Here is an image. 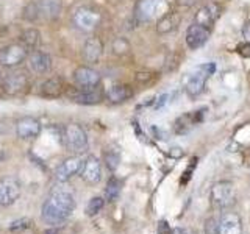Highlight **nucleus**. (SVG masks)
I'll use <instances>...</instances> for the list:
<instances>
[{"label":"nucleus","instance_id":"obj_10","mask_svg":"<svg viewBox=\"0 0 250 234\" xmlns=\"http://www.w3.org/2000/svg\"><path fill=\"white\" fill-rule=\"evenodd\" d=\"M72 78L78 89H94L100 84V74L89 66H78L74 70Z\"/></svg>","mask_w":250,"mask_h":234},{"label":"nucleus","instance_id":"obj_27","mask_svg":"<svg viewBox=\"0 0 250 234\" xmlns=\"http://www.w3.org/2000/svg\"><path fill=\"white\" fill-rule=\"evenodd\" d=\"M111 50L117 57H124L130 52V44L125 38H116L113 44H111Z\"/></svg>","mask_w":250,"mask_h":234},{"label":"nucleus","instance_id":"obj_13","mask_svg":"<svg viewBox=\"0 0 250 234\" xmlns=\"http://www.w3.org/2000/svg\"><path fill=\"white\" fill-rule=\"evenodd\" d=\"M217 234H242V220L238 213L225 209L217 218Z\"/></svg>","mask_w":250,"mask_h":234},{"label":"nucleus","instance_id":"obj_26","mask_svg":"<svg viewBox=\"0 0 250 234\" xmlns=\"http://www.w3.org/2000/svg\"><path fill=\"white\" fill-rule=\"evenodd\" d=\"M121 195V181L117 178L111 176L106 183V189H105V197L108 201H116L117 197Z\"/></svg>","mask_w":250,"mask_h":234},{"label":"nucleus","instance_id":"obj_14","mask_svg":"<svg viewBox=\"0 0 250 234\" xmlns=\"http://www.w3.org/2000/svg\"><path fill=\"white\" fill-rule=\"evenodd\" d=\"M78 174H80V178L86 184H91V186L99 184L102 179V164L99 158H96V156H88V158L83 161V166Z\"/></svg>","mask_w":250,"mask_h":234},{"label":"nucleus","instance_id":"obj_15","mask_svg":"<svg viewBox=\"0 0 250 234\" xmlns=\"http://www.w3.org/2000/svg\"><path fill=\"white\" fill-rule=\"evenodd\" d=\"M41 130H42L41 122L31 116L21 117L18 123H16V135L23 140H30V139L38 137L41 135Z\"/></svg>","mask_w":250,"mask_h":234},{"label":"nucleus","instance_id":"obj_24","mask_svg":"<svg viewBox=\"0 0 250 234\" xmlns=\"http://www.w3.org/2000/svg\"><path fill=\"white\" fill-rule=\"evenodd\" d=\"M180 23V16L177 13H164L160 16L158 22H156V31L160 35H167L170 31L177 30Z\"/></svg>","mask_w":250,"mask_h":234},{"label":"nucleus","instance_id":"obj_3","mask_svg":"<svg viewBox=\"0 0 250 234\" xmlns=\"http://www.w3.org/2000/svg\"><path fill=\"white\" fill-rule=\"evenodd\" d=\"M216 72V64L214 62H207V64L197 66L192 72L189 74L185 84L186 94L189 97H199L200 94L205 91L207 81L209 80V77Z\"/></svg>","mask_w":250,"mask_h":234},{"label":"nucleus","instance_id":"obj_8","mask_svg":"<svg viewBox=\"0 0 250 234\" xmlns=\"http://www.w3.org/2000/svg\"><path fill=\"white\" fill-rule=\"evenodd\" d=\"M21 197V183L14 176H3L0 179V206H11Z\"/></svg>","mask_w":250,"mask_h":234},{"label":"nucleus","instance_id":"obj_23","mask_svg":"<svg viewBox=\"0 0 250 234\" xmlns=\"http://www.w3.org/2000/svg\"><path fill=\"white\" fill-rule=\"evenodd\" d=\"M105 97L111 103H124V101L133 97V89L128 84H114L106 91Z\"/></svg>","mask_w":250,"mask_h":234},{"label":"nucleus","instance_id":"obj_33","mask_svg":"<svg viewBox=\"0 0 250 234\" xmlns=\"http://www.w3.org/2000/svg\"><path fill=\"white\" fill-rule=\"evenodd\" d=\"M200 2V0H177V3L180 6H183V8H191L194 5H197Z\"/></svg>","mask_w":250,"mask_h":234},{"label":"nucleus","instance_id":"obj_20","mask_svg":"<svg viewBox=\"0 0 250 234\" xmlns=\"http://www.w3.org/2000/svg\"><path fill=\"white\" fill-rule=\"evenodd\" d=\"M104 55V42L97 36H91L86 39L83 45V58L89 64H96V62L102 58Z\"/></svg>","mask_w":250,"mask_h":234},{"label":"nucleus","instance_id":"obj_2","mask_svg":"<svg viewBox=\"0 0 250 234\" xmlns=\"http://www.w3.org/2000/svg\"><path fill=\"white\" fill-rule=\"evenodd\" d=\"M61 0H36L25 6L23 18L28 22H36L39 19L53 20L61 14Z\"/></svg>","mask_w":250,"mask_h":234},{"label":"nucleus","instance_id":"obj_5","mask_svg":"<svg viewBox=\"0 0 250 234\" xmlns=\"http://www.w3.org/2000/svg\"><path fill=\"white\" fill-rule=\"evenodd\" d=\"M209 198H211V205L214 208L225 211L229 209L230 206H233L234 203V187L231 181H217L213 184L211 187V194H209Z\"/></svg>","mask_w":250,"mask_h":234},{"label":"nucleus","instance_id":"obj_9","mask_svg":"<svg viewBox=\"0 0 250 234\" xmlns=\"http://www.w3.org/2000/svg\"><path fill=\"white\" fill-rule=\"evenodd\" d=\"M30 88V78L23 72L8 74L2 80V89L8 96H21Z\"/></svg>","mask_w":250,"mask_h":234},{"label":"nucleus","instance_id":"obj_18","mask_svg":"<svg viewBox=\"0 0 250 234\" xmlns=\"http://www.w3.org/2000/svg\"><path fill=\"white\" fill-rule=\"evenodd\" d=\"M28 64L30 69L33 70L35 74H49L50 69H52V58L50 55L47 52L42 50H31V53H28Z\"/></svg>","mask_w":250,"mask_h":234},{"label":"nucleus","instance_id":"obj_35","mask_svg":"<svg viewBox=\"0 0 250 234\" xmlns=\"http://www.w3.org/2000/svg\"><path fill=\"white\" fill-rule=\"evenodd\" d=\"M45 234H57V230H50V231H45Z\"/></svg>","mask_w":250,"mask_h":234},{"label":"nucleus","instance_id":"obj_11","mask_svg":"<svg viewBox=\"0 0 250 234\" xmlns=\"http://www.w3.org/2000/svg\"><path fill=\"white\" fill-rule=\"evenodd\" d=\"M74 25L82 30V31H92L99 25L100 22V14L92 10V8H88V6H80L77 8L75 13H74Z\"/></svg>","mask_w":250,"mask_h":234},{"label":"nucleus","instance_id":"obj_30","mask_svg":"<svg viewBox=\"0 0 250 234\" xmlns=\"http://www.w3.org/2000/svg\"><path fill=\"white\" fill-rule=\"evenodd\" d=\"M205 234H217V218H208L205 225Z\"/></svg>","mask_w":250,"mask_h":234},{"label":"nucleus","instance_id":"obj_29","mask_svg":"<svg viewBox=\"0 0 250 234\" xmlns=\"http://www.w3.org/2000/svg\"><path fill=\"white\" fill-rule=\"evenodd\" d=\"M105 162H106V167L109 170H116L119 167V162H121V156L117 152H108L105 155Z\"/></svg>","mask_w":250,"mask_h":234},{"label":"nucleus","instance_id":"obj_17","mask_svg":"<svg viewBox=\"0 0 250 234\" xmlns=\"http://www.w3.org/2000/svg\"><path fill=\"white\" fill-rule=\"evenodd\" d=\"M211 30L199 25V23H192L186 30V45L191 50H197L202 45H205L207 41L209 39Z\"/></svg>","mask_w":250,"mask_h":234},{"label":"nucleus","instance_id":"obj_25","mask_svg":"<svg viewBox=\"0 0 250 234\" xmlns=\"http://www.w3.org/2000/svg\"><path fill=\"white\" fill-rule=\"evenodd\" d=\"M21 44L25 47L28 52L36 50L41 44V33L36 28H28L21 35Z\"/></svg>","mask_w":250,"mask_h":234},{"label":"nucleus","instance_id":"obj_21","mask_svg":"<svg viewBox=\"0 0 250 234\" xmlns=\"http://www.w3.org/2000/svg\"><path fill=\"white\" fill-rule=\"evenodd\" d=\"M202 119H203V109L202 111H192L180 116L174 123V131L177 135H185V133L192 130L199 122H202Z\"/></svg>","mask_w":250,"mask_h":234},{"label":"nucleus","instance_id":"obj_22","mask_svg":"<svg viewBox=\"0 0 250 234\" xmlns=\"http://www.w3.org/2000/svg\"><path fill=\"white\" fill-rule=\"evenodd\" d=\"M66 89V84L62 81V78H58V77H53V78H49V80H45L39 91H41V96L45 97V98H57L60 96H62V92Z\"/></svg>","mask_w":250,"mask_h":234},{"label":"nucleus","instance_id":"obj_12","mask_svg":"<svg viewBox=\"0 0 250 234\" xmlns=\"http://www.w3.org/2000/svg\"><path fill=\"white\" fill-rule=\"evenodd\" d=\"M83 161L84 159L80 155H74V156H70V158L64 159L57 167V170H55V179H57L58 183H67L70 178L80 172Z\"/></svg>","mask_w":250,"mask_h":234},{"label":"nucleus","instance_id":"obj_1","mask_svg":"<svg viewBox=\"0 0 250 234\" xmlns=\"http://www.w3.org/2000/svg\"><path fill=\"white\" fill-rule=\"evenodd\" d=\"M75 209V198L69 191L60 189L52 192L44 201L41 217L47 225H61L72 215Z\"/></svg>","mask_w":250,"mask_h":234},{"label":"nucleus","instance_id":"obj_19","mask_svg":"<svg viewBox=\"0 0 250 234\" xmlns=\"http://www.w3.org/2000/svg\"><path fill=\"white\" fill-rule=\"evenodd\" d=\"M104 92H102L99 88L94 89H78L74 91L72 94H69V98L75 101L78 105H97L104 100Z\"/></svg>","mask_w":250,"mask_h":234},{"label":"nucleus","instance_id":"obj_32","mask_svg":"<svg viewBox=\"0 0 250 234\" xmlns=\"http://www.w3.org/2000/svg\"><path fill=\"white\" fill-rule=\"evenodd\" d=\"M238 53H241L242 57H246V58H250V44H239L238 45V49H236Z\"/></svg>","mask_w":250,"mask_h":234},{"label":"nucleus","instance_id":"obj_28","mask_svg":"<svg viewBox=\"0 0 250 234\" xmlns=\"http://www.w3.org/2000/svg\"><path fill=\"white\" fill-rule=\"evenodd\" d=\"M105 206V200L102 197H92L88 203V206H86V214L88 215H96L99 214L102 209Z\"/></svg>","mask_w":250,"mask_h":234},{"label":"nucleus","instance_id":"obj_34","mask_svg":"<svg viewBox=\"0 0 250 234\" xmlns=\"http://www.w3.org/2000/svg\"><path fill=\"white\" fill-rule=\"evenodd\" d=\"M172 234H192V233H191V231H188V230H185V228H175Z\"/></svg>","mask_w":250,"mask_h":234},{"label":"nucleus","instance_id":"obj_6","mask_svg":"<svg viewBox=\"0 0 250 234\" xmlns=\"http://www.w3.org/2000/svg\"><path fill=\"white\" fill-rule=\"evenodd\" d=\"M166 0H138L135 8V18L138 22H148L158 14H164Z\"/></svg>","mask_w":250,"mask_h":234},{"label":"nucleus","instance_id":"obj_4","mask_svg":"<svg viewBox=\"0 0 250 234\" xmlns=\"http://www.w3.org/2000/svg\"><path fill=\"white\" fill-rule=\"evenodd\" d=\"M62 142H64V147L69 152L75 155L84 153L89 147L88 135H86L84 128L78 123H67L62 128Z\"/></svg>","mask_w":250,"mask_h":234},{"label":"nucleus","instance_id":"obj_7","mask_svg":"<svg viewBox=\"0 0 250 234\" xmlns=\"http://www.w3.org/2000/svg\"><path fill=\"white\" fill-rule=\"evenodd\" d=\"M28 50L21 42L10 44L0 49V66L3 67H16L22 64L28 58Z\"/></svg>","mask_w":250,"mask_h":234},{"label":"nucleus","instance_id":"obj_16","mask_svg":"<svg viewBox=\"0 0 250 234\" xmlns=\"http://www.w3.org/2000/svg\"><path fill=\"white\" fill-rule=\"evenodd\" d=\"M219 14H221V6L214 2L207 3V5H203L197 13H195L194 23H199V25L213 31V27H214V23L219 18Z\"/></svg>","mask_w":250,"mask_h":234},{"label":"nucleus","instance_id":"obj_31","mask_svg":"<svg viewBox=\"0 0 250 234\" xmlns=\"http://www.w3.org/2000/svg\"><path fill=\"white\" fill-rule=\"evenodd\" d=\"M28 226V220L27 218H22V220H18V222H14L13 225H11V231H18V230H25Z\"/></svg>","mask_w":250,"mask_h":234}]
</instances>
